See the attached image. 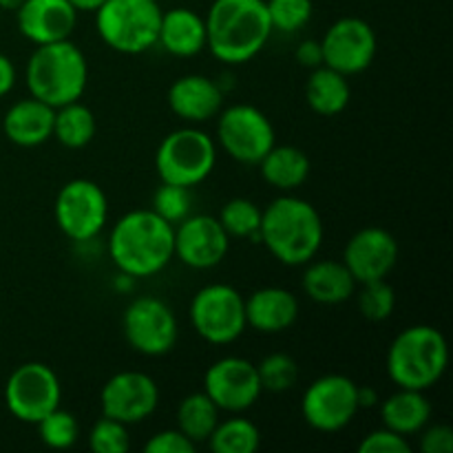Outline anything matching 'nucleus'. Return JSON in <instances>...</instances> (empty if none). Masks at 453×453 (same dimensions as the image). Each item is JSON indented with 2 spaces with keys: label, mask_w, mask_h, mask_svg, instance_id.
I'll use <instances>...</instances> for the list:
<instances>
[{
  "label": "nucleus",
  "mask_w": 453,
  "mask_h": 453,
  "mask_svg": "<svg viewBox=\"0 0 453 453\" xmlns=\"http://www.w3.org/2000/svg\"><path fill=\"white\" fill-rule=\"evenodd\" d=\"M109 257L128 277H153L175 259V226L150 208L127 212L111 230Z\"/></svg>",
  "instance_id": "f257e3e1"
},
{
  "label": "nucleus",
  "mask_w": 453,
  "mask_h": 453,
  "mask_svg": "<svg viewBox=\"0 0 453 453\" xmlns=\"http://www.w3.org/2000/svg\"><path fill=\"white\" fill-rule=\"evenodd\" d=\"M203 20L206 49L224 65H246L273 35L265 0H215Z\"/></svg>",
  "instance_id": "f03ea898"
},
{
  "label": "nucleus",
  "mask_w": 453,
  "mask_h": 453,
  "mask_svg": "<svg viewBox=\"0 0 453 453\" xmlns=\"http://www.w3.org/2000/svg\"><path fill=\"white\" fill-rule=\"evenodd\" d=\"M323 219L317 208L295 195H281L261 211L259 242L283 265H305L323 243Z\"/></svg>",
  "instance_id": "7ed1b4c3"
},
{
  "label": "nucleus",
  "mask_w": 453,
  "mask_h": 453,
  "mask_svg": "<svg viewBox=\"0 0 453 453\" xmlns=\"http://www.w3.org/2000/svg\"><path fill=\"white\" fill-rule=\"evenodd\" d=\"M25 78L31 97L58 109L80 100L87 91V56L71 40L38 44L27 62Z\"/></svg>",
  "instance_id": "20e7f679"
},
{
  "label": "nucleus",
  "mask_w": 453,
  "mask_h": 453,
  "mask_svg": "<svg viewBox=\"0 0 453 453\" xmlns=\"http://www.w3.org/2000/svg\"><path fill=\"white\" fill-rule=\"evenodd\" d=\"M449 363L447 339L434 326H410L388 349V376L396 388L432 389Z\"/></svg>",
  "instance_id": "39448f33"
},
{
  "label": "nucleus",
  "mask_w": 453,
  "mask_h": 453,
  "mask_svg": "<svg viewBox=\"0 0 453 453\" xmlns=\"http://www.w3.org/2000/svg\"><path fill=\"white\" fill-rule=\"evenodd\" d=\"M159 20V0H106L96 12L102 42L127 56H137L157 44Z\"/></svg>",
  "instance_id": "423d86ee"
},
{
  "label": "nucleus",
  "mask_w": 453,
  "mask_h": 453,
  "mask_svg": "<svg viewBox=\"0 0 453 453\" xmlns=\"http://www.w3.org/2000/svg\"><path fill=\"white\" fill-rule=\"evenodd\" d=\"M217 164V144L202 128H177L168 133L155 153V168L159 180L166 184L193 186L211 177Z\"/></svg>",
  "instance_id": "0eeeda50"
},
{
  "label": "nucleus",
  "mask_w": 453,
  "mask_h": 453,
  "mask_svg": "<svg viewBox=\"0 0 453 453\" xmlns=\"http://www.w3.org/2000/svg\"><path fill=\"white\" fill-rule=\"evenodd\" d=\"M193 330L211 345H230L246 332V299L226 283H211L190 301Z\"/></svg>",
  "instance_id": "6e6552de"
},
{
  "label": "nucleus",
  "mask_w": 453,
  "mask_h": 453,
  "mask_svg": "<svg viewBox=\"0 0 453 453\" xmlns=\"http://www.w3.org/2000/svg\"><path fill=\"white\" fill-rule=\"evenodd\" d=\"M217 142L234 162L257 166L277 144V133L261 109L252 104H233L217 115Z\"/></svg>",
  "instance_id": "1a4fd4ad"
},
{
  "label": "nucleus",
  "mask_w": 453,
  "mask_h": 453,
  "mask_svg": "<svg viewBox=\"0 0 453 453\" xmlns=\"http://www.w3.org/2000/svg\"><path fill=\"white\" fill-rule=\"evenodd\" d=\"M53 217L60 233L71 242H91L109 221V199L96 181L71 180L58 190Z\"/></svg>",
  "instance_id": "9d476101"
},
{
  "label": "nucleus",
  "mask_w": 453,
  "mask_h": 453,
  "mask_svg": "<svg viewBox=\"0 0 453 453\" xmlns=\"http://www.w3.org/2000/svg\"><path fill=\"white\" fill-rule=\"evenodd\" d=\"M62 385L56 372L38 361L22 363L4 385V405L13 418L35 425L60 407Z\"/></svg>",
  "instance_id": "9b49d317"
},
{
  "label": "nucleus",
  "mask_w": 453,
  "mask_h": 453,
  "mask_svg": "<svg viewBox=\"0 0 453 453\" xmlns=\"http://www.w3.org/2000/svg\"><path fill=\"white\" fill-rule=\"evenodd\" d=\"M358 385L345 374H326L314 380L301 398V416L321 434H336L358 414Z\"/></svg>",
  "instance_id": "f8f14e48"
},
{
  "label": "nucleus",
  "mask_w": 453,
  "mask_h": 453,
  "mask_svg": "<svg viewBox=\"0 0 453 453\" xmlns=\"http://www.w3.org/2000/svg\"><path fill=\"white\" fill-rule=\"evenodd\" d=\"M124 336L135 352L144 357H164L180 336L177 317L166 301L157 296H137L124 310Z\"/></svg>",
  "instance_id": "ddd939ff"
},
{
  "label": "nucleus",
  "mask_w": 453,
  "mask_h": 453,
  "mask_svg": "<svg viewBox=\"0 0 453 453\" xmlns=\"http://www.w3.org/2000/svg\"><path fill=\"white\" fill-rule=\"evenodd\" d=\"M323 65L343 75H357L370 69L379 40L370 22L357 16L339 18L321 38Z\"/></svg>",
  "instance_id": "4468645a"
},
{
  "label": "nucleus",
  "mask_w": 453,
  "mask_h": 453,
  "mask_svg": "<svg viewBox=\"0 0 453 453\" xmlns=\"http://www.w3.org/2000/svg\"><path fill=\"white\" fill-rule=\"evenodd\" d=\"M203 392L221 411L243 414L259 401L264 388L255 363L242 357H224L206 370Z\"/></svg>",
  "instance_id": "2eb2a0df"
},
{
  "label": "nucleus",
  "mask_w": 453,
  "mask_h": 453,
  "mask_svg": "<svg viewBox=\"0 0 453 453\" xmlns=\"http://www.w3.org/2000/svg\"><path fill=\"white\" fill-rule=\"evenodd\" d=\"M159 405V388L153 376L144 372H118L100 392L102 416L124 425L144 423Z\"/></svg>",
  "instance_id": "dca6fc26"
},
{
  "label": "nucleus",
  "mask_w": 453,
  "mask_h": 453,
  "mask_svg": "<svg viewBox=\"0 0 453 453\" xmlns=\"http://www.w3.org/2000/svg\"><path fill=\"white\" fill-rule=\"evenodd\" d=\"M230 237L211 215H188L175 224V257L193 270H211L226 259Z\"/></svg>",
  "instance_id": "f3484780"
},
{
  "label": "nucleus",
  "mask_w": 453,
  "mask_h": 453,
  "mask_svg": "<svg viewBox=\"0 0 453 453\" xmlns=\"http://www.w3.org/2000/svg\"><path fill=\"white\" fill-rule=\"evenodd\" d=\"M398 248L396 237L389 230L370 226L352 234L343 250V264L357 279V283L379 281L388 279V274L396 268Z\"/></svg>",
  "instance_id": "a211bd4d"
},
{
  "label": "nucleus",
  "mask_w": 453,
  "mask_h": 453,
  "mask_svg": "<svg viewBox=\"0 0 453 453\" xmlns=\"http://www.w3.org/2000/svg\"><path fill=\"white\" fill-rule=\"evenodd\" d=\"M16 22L20 34L38 47L69 40L78 25V12L69 0H25L16 9Z\"/></svg>",
  "instance_id": "6ab92c4d"
},
{
  "label": "nucleus",
  "mask_w": 453,
  "mask_h": 453,
  "mask_svg": "<svg viewBox=\"0 0 453 453\" xmlns=\"http://www.w3.org/2000/svg\"><path fill=\"white\" fill-rule=\"evenodd\" d=\"M168 106L184 122L202 124L217 118L224 109V91L206 75H181L168 88Z\"/></svg>",
  "instance_id": "aec40b11"
},
{
  "label": "nucleus",
  "mask_w": 453,
  "mask_h": 453,
  "mask_svg": "<svg viewBox=\"0 0 453 453\" xmlns=\"http://www.w3.org/2000/svg\"><path fill=\"white\" fill-rule=\"evenodd\" d=\"M299 319V299L286 288H259L246 299V323L261 334L290 330Z\"/></svg>",
  "instance_id": "412c9836"
},
{
  "label": "nucleus",
  "mask_w": 453,
  "mask_h": 453,
  "mask_svg": "<svg viewBox=\"0 0 453 453\" xmlns=\"http://www.w3.org/2000/svg\"><path fill=\"white\" fill-rule=\"evenodd\" d=\"M53 118L56 109L35 97L18 100L7 109L3 118V131L16 146H40L53 137Z\"/></svg>",
  "instance_id": "4be33fe9"
},
{
  "label": "nucleus",
  "mask_w": 453,
  "mask_h": 453,
  "mask_svg": "<svg viewBox=\"0 0 453 453\" xmlns=\"http://www.w3.org/2000/svg\"><path fill=\"white\" fill-rule=\"evenodd\" d=\"M157 44L175 58H193L206 49V20L188 7L162 12Z\"/></svg>",
  "instance_id": "5701e85b"
},
{
  "label": "nucleus",
  "mask_w": 453,
  "mask_h": 453,
  "mask_svg": "<svg viewBox=\"0 0 453 453\" xmlns=\"http://www.w3.org/2000/svg\"><path fill=\"white\" fill-rule=\"evenodd\" d=\"M303 273V292L321 305H341L352 299L358 283L343 261H308Z\"/></svg>",
  "instance_id": "b1692460"
},
{
  "label": "nucleus",
  "mask_w": 453,
  "mask_h": 453,
  "mask_svg": "<svg viewBox=\"0 0 453 453\" xmlns=\"http://www.w3.org/2000/svg\"><path fill=\"white\" fill-rule=\"evenodd\" d=\"M379 405L383 427L405 438L418 434L432 420V403L425 396V392H418V389L398 388V392H394Z\"/></svg>",
  "instance_id": "393cba45"
},
{
  "label": "nucleus",
  "mask_w": 453,
  "mask_h": 453,
  "mask_svg": "<svg viewBox=\"0 0 453 453\" xmlns=\"http://www.w3.org/2000/svg\"><path fill=\"white\" fill-rule=\"evenodd\" d=\"M257 166L261 168V177L265 180V184L281 193H290V190L303 186L310 175V168H312L305 150L290 144H274Z\"/></svg>",
  "instance_id": "a878e982"
},
{
  "label": "nucleus",
  "mask_w": 453,
  "mask_h": 453,
  "mask_svg": "<svg viewBox=\"0 0 453 453\" xmlns=\"http://www.w3.org/2000/svg\"><path fill=\"white\" fill-rule=\"evenodd\" d=\"M352 88H349L348 75L330 69V66H317L310 71V78L305 82V102L310 109L319 115H339L348 109Z\"/></svg>",
  "instance_id": "bb28decb"
},
{
  "label": "nucleus",
  "mask_w": 453,
  "mask_h": 453,
  "mask_svg": "<svg viewBox=\"0 0 453 453\" xmlns=\"http://www.w3.org/2000/svg\"><path fill=\"white\" fill-rule=\"evenodd\" d=\"M219 416L221 410L206 392L188 394L181 398L177 407V429L195 445H202V442H208L211 434L215 432L217 423L221 420Z\"/></svg>",
  "instance_id": "cd10ccee"
},
{
  "label": "nucleus",
  "mask_w": 453,
  "mask_h": 453,
  "mask_svg": "<svg viewBox=\"0 0 453 453\" xmlns=\"http://www.w3.org/2000/svg\"><path fill=\"white\" fill-rule=\"evenodd\" d=\"M97 122L88 106L75 100L65 106H58L53 118V137L65 149H84L96 137Z\"/></svg>",
  "instance_id": "c85d7f7f"
},
{
  "label": "nucleus",
  "mask_w": 453,
  "mask_h": 453,
  "mask_svg": "<svg viewBox=\"0 0 453 453\" xmlns=\"http://www.w3.org/2000/svg\"><path fill=\"white\" fill-rule=\"evenodd\" d=\"M208 445L215 453H255L261 445V432L252 420L233 416L217 423Z\"/></svg>",
  "instance_id": "c756f323"
},
{
  "label": "nucleus",
  "mask_w": 453,
  "mask_h": 453,
  "mask_svg": "<svg viewBox=\"0 0 453 453\" xmlns=\"http://www.w3.org/2000/svg\"><path fill=\"white\" fill-rule=\"evenodd\" d=\"M219 224L228 233L230 239H248L259 242L261 228V208L246 197H234L221 208Z\"/></svg>",
  "instance_id": "7c9ffc66"
},
{
  "label": "nucleus",
  "mask_w": 453,
  "mask_h": 453,
  "mask_svg": "<svg viewBox=\"0 0 453 453\" xmlns=\"http://www.w3.org/2000/svg\"><path fill=\"white\" fill-rule=\"evenodd\" d=\"M361 290L354 292L357 295L358 312L367 319V321H388L389 317L396 310V292L389 286L385 279H379V281H367L358 283Z\"/></svg>",
  "instance_id": "2f4dec72"
},
{
  "label": "nucleus",
  "mask_w": 453,
  "mask_h": 453,
  "mask_svg": "<svg viewBox=\"0 0 453 453\" xmlns=\"http://www.w3.org/2000/svg\"><path fill=\"white\" fill-rule=\"evenodd\" d=\"M38 425L40 441L51 449H71L80 438V425L71 411L56 407Z\"/></svg>",
  "instance_id": "473e14b6"
},
{
  "label": "nucleus",
  "mask_w": 453,
  "mask_h": 453,
  "mask_svg": "<svg viewBox=\"0 0 453 453\" xmlns=\"http://www.w3.org/2000/svg\"><path fill=\"white\" fill-rule=\"evenodd\" d=\"M257 374H259L261 388L265 392L283 394L288 389L295 388L296 379H299V365L290 354L274 352L268 354L264 361L257 365Z\"/></svg>",
  "instance_id": "72a5a7b5"
},
{
  "label": "nucleus",
  "mask_w": 453,
  "mask_h": 453,
  "mask_svg": "<svg viewBox=\"0 0 453 453\" xmlns=\"http://www.w3.org/2000/svg\"><path fill=\"white\" fill-rule=\"evenodd\" d=\"M273 31L296 34L312 20V0H265Z\"/></svg>",
  "instance_id": "f704fd0d"
},
{
  "label": "nucleus",
  "mask_w": 453,
  "mask_h": 453,
  "mask_svg": "<svg viewBox=\"0 0 453 453\" xmlns=\"http://www.w3.org/2000/svg\"><path fill=\"white\" fill-rule=\"evenodd\" d=\"M190 208H193L190 188L162 181V186L153 195V206H150V211L162 217L164 221L175 226L190 215Z\"/></svg>",
  "instance_id": "c9c22d12"
},
{
  "label": "nucleus",
  "mask_w": 453,
  "mask_h": 453,
  "mask_svg": "<svg viewBox=\"0 0 453 453\" xmlns=\"http://www.w3.org/2000/svg\"><path fill=\"white\" fill-rule=\"evenodd\" d=\"M88 449L93 453H127L131 449L128 425L102 416L88 432Z\"/></svg>",
  "instance_id": "e433bc0d"
},
{
  "label": "nucleus",
  "mask_w": 453,
  "mask_h": 453,
  "mask_svg": "<svg viewBox=\"0 0 453 453\" xmlns=\"http://www.w3.org/2000/svg\"><path fill=\"white\" fill-rule=\"evenodd\" d=\"M411 445L405 436L388 427L374 429L358 445V453H410Z\"/></svg>",
  "instance_id": "4c0bfd02"
},
{
  "label": "nucleus",
  "mask_w": 453,
  "mask_h": 453,
  "mask_svg": "<svg viewBox=\"0 0 453 453\" xmlns=\"http://www.w3.org/2000/svg\"><path fill=\"white\" fill-rule=\"evenodd\" d=\"M197 445L184 436L180 429H164L149 438L144 445L146 453H195Z\"/></svg>",
  "instance_id": "58836bf2"
},
{
  "label": "nucleus",
  "mask_w": 453,
  "mask_h": 453,
  "mask_svg": "<svg viewBox=\"0 0 453 453\" xmlns=\"http://www.w3.org/2000/svg\"><path fill=\"white\" fill-rule=\"evenodd\" d=\"M420 451L423 453H451L453 429L449 425H425L420 429Z\"/></svg>",
  "instance_id": "ea45409f"
},
{
  "label": "nucleus",
  "mask_w": 453,
  "mask_h": 453,
  "mask_svg": "<svg viewBox=\"0 0 453 453\" xmlns=\"http://www.w3.org/2000/svg\"><path fill=\"white\" fill-rule=\"evenodd\" d=\"M295 58L296 62H299L301 66H305V69H317V66H323V49H321V40H303V42H299V47H296L295 51Z\"/></svg>",
  "instance_id": "a19ab883"
},
{
  "label": "nucleus",
  "mask_w": 453,
  "mask_h": 453,
  "mask_svg": "<svg viewBox=\"0 0 453 453\" xmlns=\"http://www.w3.org/2000/svg\"><path fill=\"white\" fill-rule=\"evenodd\" d=\"M16 84V66L4 53H0V97L7 96Z\"/></svg>",
  "instance_id": "79ce46f5"
},
{
  "label": "nucleus",
  "mask_w": 453,
  "mask_h": 453,
  "mask_svg": "<svg viewBox=\"0 0 453 453\" xmlns=\"http://www.w3.org/2000/svg\"><path fill=\"white\" fill-rule=\"evenodd\" d=\"M357 396H358V407L361 410H370V407H376L380 403L379 392L374 388H358L357 389Z\"/></svg>",
  "instance_id": "37998d69"
},
{
  "label": "nucleus",
  "mask_w": 453,
  "mask_h": 453,
  "mask_svg": "<svg viewBox=\"0 0 453 453\" xmlns=\"http://www.w3.org/2000/svg\"><path fill=\"white\" fill-rule=\"evenodd\" d=\"M71 4H73L75 7V12H93L96 13L97 9L102 7V4L106 3V0H69Z\"/></svg>",
  "instance_id": "c03bdc74"
},
{
  "label": "nucleus",
  "mask_w": 453,
  "mask_h": 453,
  "mask_svg": "<svg viewBox=\"0 0 453 453\" xmlns=\"http://www.w3.org/2000/svg\"><path fill=\"white\" fill-rule=\"evenodd\" d=\"M22 3L25 0H0V9H4V12H16Z\"/></svg>",
  "instance_id": "a18cd8bd"
}]
</instances>
